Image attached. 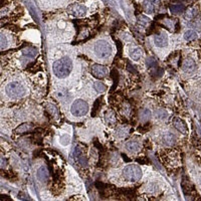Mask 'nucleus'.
<instances>
[{
	"instance_id": "1",
	"label": "nucleus",
	"mask_w": 201,
	"mask_h": 201,
	"mask_svg": "<svg viewBox=\"0 0 201 201\" xmlns=\"http://www.w3.org/2000/svg\"><path fill=\"white\" fill-rule=\"evenodd\" d=\"M73 60L70 57L64 56L61 59L55 60L54 64H52V71H54V75L59 79H64L73 70Z\"/></svg>"
},
{
	"instance_id": "2",
	"label": "nucleus",
	"mask_w": 201,
	"mask_h": 201,
	"mask_svg": "<svg viewBox=\"0 0 201 201\" xmlns=\"http://www.w3.org/2000/svg\"><path fill=\"white\" fill-rule=\"evenodd\" d=\"M5 94L7 95V97H9L10 99H19L25 95L26 88L24 87L23 84L14 80V82H10L6 85Z\"/></svg>"
},
{
	"instance_id": "3",
	"label": "nucleus",
	"mask_w": 201,
	"mask_h": 201,
	"mask_svg": "<svg viewBox=\"0 0 201 201\" xmlns=\"http://www.w3.org/2000/svg\"><path fill=\"white\" fill-rule=\"evenodd\" d=\"M94 52L100 59H108L113 54V46L107 40H99L94 45Z\"/></svg>"
},
{
	"instance_id": "4",
	"label": "nucleus",
	"mask_w": 201,
	"mask_h": 201,
	"mask_svg": "<svg viewBox=\"0 0 201 201\" xmlns=\"http://www.w3.org/2000/svg\"><path fill=\"white\" fill-rule=\"evenodd\" d=\"M142 169L136 164H130L127 165L123 170L124 177L131 182H137L141 179L142 177Z\"/></svg>"
},
{
	"instance_id": "5",
	"label": "nucleus",
	"mask_w": 201,
	"mask_h": 201,
	"mask_svg": "<svg viewBox=\"0 0 201 201\" xmlns=\"http://www.w3.org/2000/svg\"><path fill=\"white\" fill-rule=\"evenodd\" d=\"M89 104L84 100H75L70 107V113L75 117H84L89 113Z\"/></svg>"
},
{
	"instance_id": "6",
	"label": "nucleus",
	"mask_w": 201,
	"mask_h": 201,
	"mask_svg": "<svg viewBox=\"0 0 201 201\" xmlns=\"http://www.w3.org/2000/svg\"><path fill=\"white\" fill-rule=\"evenodd\" d=\"M68 11L70 15L75 17H84L87 14V7L79 3H74L68 8Z\"/></svg>"
},
{
	"instance_id": "7",
	"label": "nucleus",
	"mask_w": 201,
	"mask_h": 201,
	"mask_svg": "<svg viewBox=\"0 0 201 201\" xmlns=\"http://www.w3.org/2000/svg\"><path fill=\"white\" fill-rule=\"evenodd\" d=\"M92 74L95 76V78L102 79L105 78L108 74V69L106 66L100 65V64H94L92 66Z\"/></svg>"
},
{
	"instance_id": "8",
	"label": "nucleus",
	"mask_w": 201,
	"mask_h": 201,
	"mask_svg": "<svg viewBox=\"0 0 201 201\" xmlns=\"http://www.w3.org/2000/svg\"><path fill=\"white\" fill-rule=\"evenodd\" d=\"M182 69L185 73H193L196 69V64L195 61L192 59H186L183 63V65H182Z\"/></svg>"
},
{
	"instance_id": "9",
	"label": "nucleus",
	"mask_w": 201,
	"mask_h": 201,
	"mask_svg": "<svg viewBox=\"0 0 201 201\" xmlns=\"http://www.w3.org/2000/svg\"><path fill=\"white\" fill-rule=\"evenodd\" d=\"M154 44L158 47H165L168 45V39L165 34H159L154 36Z\"/></svg>"
},
{
	"instance_id": "10",
	"label": "nucleus",
	"mask_w": 201,
	"mask_h": 201,
	"mask_svg": "<svg viewBox=\"0 0 201 201\" xmlns=\"http://www.w3.org/2000/svg\"><path fill=\"white\" fill-rule=\"evenodd\" d=\"M140 144L136 141H129L126 143L125 148L129 153H136L140 150Z\"/></svg>"
},
{
	"instance_id": "11",
	"label": "nucleus",
	"mask_w": 201,
	"mask_h": 201,
	"mask_svg": "<svg viewBox=\"0 0 201 201\" xmlns=\"http://www.w3.org/2000/svg\"><path fill=\"white\" fill-rule=\"evenodd\" d=\"M129 55L133 60H139L143 56V50L140 47H135L129 51Z\"/></svg>"
},
{
	"instance_id": "12",
	"label": "nucleus",
	"mask_w": 201,
	"mask_h": 201,
	"mask_svg": "<svg viewBox=\"0 0 201 201\" xmlns=\"http://www.w3.org/2000/svg\"><path fill=\"white\" fill-rule=\"evenodd\" d=\"M173 125H174V127L177 129V130H178L179 132H181V133L185 134L186 132H187V128H186V125L183 123L182 120H180L179 118H175L174 119Z\"/></svg>"
},
{
	"instance_id": "13",
	"label": "nucleus",
	"mask_w": 201,
	"mask_h": 201,
	"mask_svg": "<svg viewBox=\"0 0 201 201\" xmlns=\"http://www.w3.org/2000/svg\"><path fill=\"white\" fill-rule=\"evenodd\" d=\"M129 132H130V128H129L128 126H120L118 129H117V131H116V136L118 138H126L128 136V134Z\"/></svg>"
},
{
	"instance_id": "14",
	"label": "nucleus",
	"mask_w": 201,
	"mask_h": 201,
	"mask_svg": "<svg viewBox=\"0 0 201 201\" xmlns=\"http://www.w3.org/2000/svg\"><path fill=\"white\" fill-rule=\"evenodd\" d=\"M162 140H163V143L166 145H173L176 143V137L174 134L172 133H166L165 135L162 138Z\"/></svg>"
},
{
	"instance_id": "15",
	"label": "nucleus",
	"mask_w": 201,
	"mask_h": 201,
	"mask_svg": "<svg viewBox=\"0 0 201 201\" xmlns=\"http://www.w3.org/2000/svg\"><path fill=\"white\" fill-rule=\"evenodd\" d=\"M37 178L40 181H45L49 178V171L45 167H40L37 171Z\"/></svg>"
},
{
	"instance_id": "16",
	"label": "nucleus",
	"mask_w": 201,
	"mask_h": 201,
	"mask_svg": "<svg viewBox=\"0 0 201 201\" xmlns=\"http://www.w3.org/2000/svg\"><path fill=\"white\" fill-rule=\"evenodd\" d=\"M197 38H198V34L192 29H189L187 31H185V33H184V39L187 41L196 40Z\"/></svg>"
},
{
	"instance_id": "17",
	"label": "nucleus",
	"mask_w": 201,
	"mask_h": 201,
	"mask_svg": "<svg viewBox=\"0 0 201 201\" xmlns=\"http://www.w3.org/2000/svg\"><path fill=\"white\" fill-rule=\"evenodd\" d=\"M75 158L76 159V161L79 162V163L80 164V165H83V166H85L87 165V159H85V157H83L82 156V152H80V148L78 147L75 149Z\"/></svg>"
},
{
	"instance_id": "18",
	"label": "nucleus",
	"mask_w": 201,
	"mask_h": 201,
	"mask_svg": "<svg viewBox=\"0 0 201 201\" xmlns=\"http://www.w3.org/2000/svg\"><path fill=\"white\" fill-rule=\"evenodd\" d=\"M155 117H156L157 120L164 121V120H166L167 118L169 117V114H168V112L166 111V110L159 109V110H157V111L155 112Z\"/></svg>"
},
{
	"instance_id": "19",
	"label": "nucleus",
	"mask_w": 201,
	"mask_h": 201,
	"mask_svg": "<svg viewBox=\"0 0 201 201\" xmlns=\"http://www.w3.org/2000/svg\"><path fill=\"white\" fill-rule=\"evenodd\" d=\"M22 54L24 56L27 57H34L37 54H38V50L34 47H26L22 50Z\"/></svg>"
},
{
	"instance_id": "20",
	"label": "nucleus",
	"mask_w": 201,
	"mask_h": 201,
	"mask_svg": "<svg viewBox=\"0 0 201 201\" xmlns=\"http://www.w3.org/2000/svg\"><path fill=\"white\" fill-rule=\"evenodd\" d=\"M151 116H152V114H151L150 110L145 109L140 113V120L142 122H147V121H149V120H150Z\"/></svg>"
},
{
	"instance_id": "21",
	"label": "nucleus",
	"mask_w": 201,
	"mask_h": 201,
	"mask_svg": "<svg viewBox=\"0 0 201 201\" xmlns=\"http://www.w3.org/2000/svg\"><path fill=\"white\" fill-rule=\"evenodd\" d=\"M94 90H95L97 93L102 94V93L106 92L107 87H106V85H105L103 83H100V82H95V83L94 84Z\"/></svg>"
},
{
	"instance_id": "22",
	"label": "nucleus",
	"mask_w": 201,
	"mask_h": 201,
	"mask_svg": "<svg viewBox=\"0 0 201 201\" xmlns=\"http://www.w3.org/2000/svg\"><path fill=\"white\" fill-rule=\"evenodd\" d=\"M59 143H60V145H63V146H68L70 143V136L69 134H64V135H61L59 138Z\"/></svg>"
},
{
	"instance_id": "23",
	"label": "nucleus",
	"mask_w": 201,
	"mask_h": 201,
	"mask_svg": "<svg viewBox=\"0 0 201 201\" xmlns=\"http://www.w3.org/2000/svg\"><path fill=\"white\" fill-rule=\"evenodd\" d=\"M105 120H106V122L109 124H114L116 122V116H115V114L113 112H108L106 114V116H105Z\"/></svg>"
},
{
	"instance_id": "24",
	"label": "nucleus",
	"mask_w": 201,
	"mask_h": 201,
	"mask_svg": "<svg viewBox=\"0 0 201 201\" xmlns=\"http://www.w3.org/2000/svg\"><path fill=\"white\" fill-rule=\"evenodd\" d=\"M183 6L182 5H180V4H177V5H172L171 8H170V10L171 12H173V13H181L183 11Z\"/></svg>"
},
{
	"instance_id": "25",
	"label": "nucleus",
	"mask_w": 201,
	"mask_h": 201,
	"mask_svg": "<svg viewBox=\"0 0 201 201\" xmlns=\"http://www.w3.org/2000/svg\"><path fill=\"white\" fill-rule=\"evenodd\" d=\"M31 127H32V126H31V125H29V124H24V125L19 126V127L17 128L16 132H17V133H23V132H26V131H28V130H30Z\"/></svg>"
},
{
	"instance_id": "26",
	"label": "nucleus",
	"mask_w": 201,
	"mask_h": 201,
	"mask_svg": "<svg viewBox=\"0 0 201 201\" xmlns=\"http://www.w3.org/2000/svg\"><path fill=\"white\" fill-rule=\"evenodd\" d=\"M196 13H197V10H196L195 8H189L187 11H186V17L187 18H192L196 15Z\"/></svg>"
},
{
	"instance_id": "27",
	"label": "nucleus",
	"mask_w": 201,
	"mask_h": 201,
	"mask_svg": "<svg viewBox=\"0 0 201 201\" xmlns=\"http://www.w3.org/2000/svg\"><path fill=\"white\" fill-rule=\"evenodd\" d=\"M144 5H145V7H146V11L149 12V13L152 12L153 9H154V7H153V4H152L150 1H145Z\"/></svg>"
},
{
	"instance_id": "28",
	"label": "nucleus",
	"mask_w": 201,
	"mask_h": 201,
	"mask_svg": "<svg viewBox=\"0 0 201 201\" xmlns=\"http://www.w3.org/2000/svg\"><path fill=\"white\" fill-rule=\"evenodd\" d=\"M47 109H49V111L52 114V115H55L57 113V109L55 106H54L52 104H49V106H47Z\"/></svg>"
},
{
	"instance_id": "29",
	"label": "nucleus",
	"mask_w": 201,
	"mask_h": 201,
	"mask_svg": "<svg viewBox=\"0 0 201 201\" xmlns=\"http://www.w3.org/2000/svg\"><path fill=\"white\" fill-rule=\"evenodd\" d=\"M150 1H151V2H157L158 0H150Z\"/></svg>"
},
{
	"instance_id": "30",
	"label": "nucleus",
	"mask_w": 201,
	"mask_h": 201,
	"mask_svg": "<svg viewBox=\"0 0 201 201\" xmlns=\"http://www.w3.org/2000/svg\"><path fill=\"white\" fill-rule=\"evenodd\" d=\"M200 184H201V178H200Z\"/></svg>"
}]
</instances>
